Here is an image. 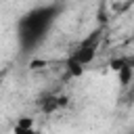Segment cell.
<instances>
[{
	"instance_id": "obj_6",
	"label": "cell",
	"mask_w": 134,
	"mask_h": 134,
	"mask_svg": "<svg viewBox=\"0 0 134 134\" xmlns=\"http://www.w3.org/2000/svg\"><path fill=\"white\" fill-rule=\"evenodd\" d=\"M0 82H2V73H0Z\"/></svg>"
},
{
	"instance_id": "obj_4",
	"label": "cell",
	"mask_w": 134,
	"mask_h": 134,
	"mask_svg": "<svg viewBox=\"0 0 134 134\" xmlns=\"http://www.w3.org/2000/svg\"><path fill=\"white\" fill-rule=\"evenodd\" d=\"M65 103H67V98H65V96L48 94V96H44V98L40 100V109H42L44 113H54V111H59L61 107H65Z\"/></svg>"
},
{
	"instance_id": "obj_2",
	"label": "cell",
	"mask_w": 134,
	"mask_h": 134,
	"mask_svg": "<svg viewBox=\"0 0 134 134\" xmlns=\"http://www.w3.org/2000/svg\"><path fill=\"white\" fill-rule=\"evenodd\" d=\"M100 29H94L90 36H86L82 42H77L73 46V50L69 52L67 61H65V67H67V73L71 77H80L84 73V69L94 61L96 57V50L100 46Z\"/></svg>"
},
{
	"instance_id": "obj_1",
	"label": "cell",
	"mask_w": 134,
	"mask_h": 134,
	"mask_svg": "<svg viewBox=\"0 0 134 134\" xmlns=\"http://www.w3.org/2000/svg\"><path fill=\"white\" fill-rule=\"evenodd\" d=\"M63 13L61 2H46L25 10L17 21V44L23 52L36 50L48 36L50 27Z\"/></svg>"
},
{
	"instance_id": "obj_3",
	"label": "cell",
	"mask_w": 134,
	"mask_h": 134,
	"mask_svg": "<svg viewBox=\"0 0 134 134\" xmlns=\"http://www.w3.org/2000/svg\"><path fill=\"white\" fill-rule=\"evenodd\" d=\"M111 69L117 73L121 86H128L130 80H132V73H134V63H132V57H117L111 61Z\"/></svg>"
},
{
	"instance_id": "obj_5",
	"label": "cell",
	"mask_w": 134,
	"mask_h": 134,
	"mask_svg": "<svg viewBox=\"0 0 134 134\" xmlns=\"http://www.w3.org/2000/svg\"><path fill=\"white\" fill-rule=\"evenodd\" d=\"M13 134H42V132L34 126V119H31V117L23 115V117H19V119L15 121V126H13Z\"/></svg>"
}]
</instances>
